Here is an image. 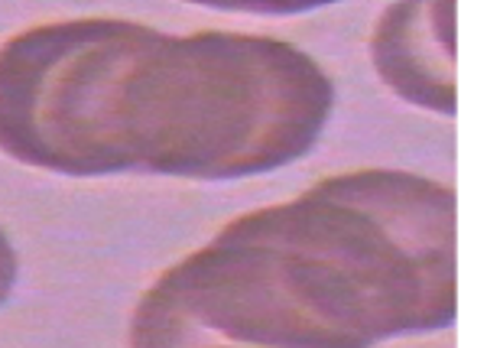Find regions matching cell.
<instances>
[{
    "label": "cell",
    "mask_w": 487,
    "mask_h": 348,
    "mask_svg": "<svg viewBox=\"0 0 487 348\" xmlns=\"http://www.w3.org/2000/svg\"><path fill=\"white\" fill-rule=\"evenodd\" d=\"M325 107L318 69L273 39L68 20L0 46V150L49 173H260L302 153Z\"/></svg>",
    "instance_id": "1"
},
{
    "label": "cell",
    "mask_w": 487,
    "mask_h": 348,
    "mask_svg": "<svg viewBox=\"0 0 487 348\" xmlns=\"http://www.w3.org/2000/svg\"><path fill=\"white\" fill-rule=\"evenodd\" d=\"M195 4L205 7H218V10H273V13H283V10H302V7H315V4H325V0H195Z\"/></svg>",
    "instance_id": "2"
},
{
    "label": "cell",
    "mask_w": 487,
    "mask_h": 348,
    "mask_svg": "<svg viewBox=\"0 0 487 348\" xmlns=\"http://www.w3.org/2000/svg\"><path fill=\"white\" fill-rule=\"evenodd\" d=\"M13 280H17V254H13L7 235L0 231V303L10 296L13 290Z\"/></svg>",
    "instance_id": "3"
}]
</instances>
